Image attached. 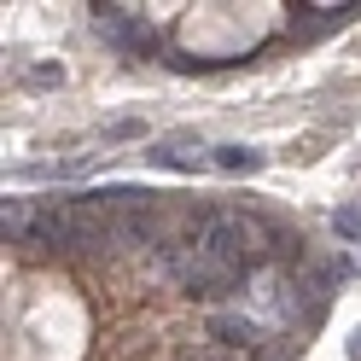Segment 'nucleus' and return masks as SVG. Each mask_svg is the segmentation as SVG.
I'll list each match as a JSON object with an SVG mask.
<instances>
[{"instance_id":"6","label":"nucleus","mask_w":361,"mask_h":361,"mask_svg":"<svg viewBox=\"0 0 361 361\" xmlns=\"http://www.w3.org/2000/svg\"><path fill=\"white\" fill-rule=\"evenodd\" d=\"M187 146H192L187 134H175V140H157L146 157H152V164H164V169H204L210 157H204V152H187Z\"/></svg>"},{"instance_id":"5","label":"nucleus","mask_w":361,"mask_h":361,"mask_svg":"<svg viewBox=\"0 0 361 361\" xmlns=\"http://www.w3.org/2000/svg\"><path fill=\"white\" fill-rule=\"evenodd\" d=\"M350 12H361V6H298V18H291V35L298 41H309V35H326V30H338Z\"/></svg>"},{"instance_id":"14","label":"nucleus","mask_w":361,"mask_h":361,"mask_svg":"<svg viewBox=\"0 0 361 361\" xmlns=\"http://www.w3.org/2000/svg\"><path fill=\"white\" fill-rule=\"evenodd\" d=\"M350 361H361V332H355V338H350Z\"/></svg>"},{"instance_id":"13","label":"nucleus","mask_w":361,"mask_h":361,"mask_svg":"<svg viewBox=\"0 0 361 361\" xmlns=\"http://www.w3.org/2000/svg\"><path fill=\"white\" fill-rule=\"evenodd\" d=\"M257 361H291V344H262Z\"/></svg>"},{"instance_id":"12","label":"nucleus","mask_w":361,"mask_h":361,"mask_svg":"<svg viewBox=\"0 0 361 361\" xmlns=\"http://www.w3.org/2000/svg\"><path fill=\"white\" fill-rule=\"evenodd\" d=\"M128 134H140V123H134V117H123V123H111V128H105V140H128Z\"/></svg>"},{"instance_id":"11","label":"nucleus","mask_w":361,"mask_h":361,"mask_svg":"<svg viewBox=\"0 0 361 361\" xmlns=\"http://www.w3.org/2000/svg\"><path fill=\"white\" fill-rule=\"evenodd\" d=\"M175 361H233V355L221 350V344H192V350H180Z\"/></svg>"},{"instance_id":"2","label":"nucleus","mask_w":361,"mask_h":361,"mask_svg":"<svg viewBox=\"0 0 361 361\" xmlns=\"http://www.w3.org/2000/svg\"><path fill=\"white\" fill-rule=\"evenodd\" d=\"M94 12H99V35L117 53H157V30L140 12H128V6H94Z\"/></svg>"},{"instance_id":"4","label":"nucleus","mask_w":361,"mask_h":361,"mask_svg":"<svg viewBox=\"0 0 361 361\" xmlns=\"http://www.w3.org/2000/svg\"><path fill=\"white\" fill-rule=\"evenodd\" d=\"M210 338H216L221 350H262V326L251 321V314H216Z\"/></svg>"},{"instance_id":"7","label":"nucleus","mask_w":361,"mask_h":361,"mask_svg":"<svg viewBox=\"0 0 361 361\" xmlns=\"http://www.w3.org/2000/svg\"><path fill=\"white\" fill-rule=\"evenodd\" d=\"M210 164H216V169H228V175H257L268 157H262L257 146H216V152H210Z\"/></svg>"},{"instance_id":"10","label":"nucleus","mask_w":361,"mask_h":361,"mask_svg":"<svg viewBox=\"0 0 361 361\" xmlns=\"http://www.w3.org/2000/svg\"><path fill=\"white\" fill-rule=\"evenodd\" d=\"M24 82H30V87H59V82H64V71H59V64H30Z\"/></svg>"},{"instance_id":"8","label":"nucleus","mask_w":361,"mask_h":361,"mask_svg":"<svg viewBox=\"0 0 361 361\" xmlns=\"http://www.w3.org/2000/svg\"><path fill=\"white\" fill-rule=\"evenodd\" d=\"M30 228H35L30 198H6V204H0V233H6V245L12 239H30Z\"/></svg>"},{"instance_id":"9","label":"nucleus","mask_w":361,"mask_h":361,"mask_svg":"<svg viewBox=\"0 0 361 361\" xmlns=\"http://www.w3.org/2000/svg\"><path fill=\"white\" fill-rule=\"evenodd\" d=\"M332 228H338V239H350V245H361V204H350V210H338V216H332Z\"/></svg>"},{"instance_id":"3","label":"nucleus","mask_w":361,"mask_h":361,"mask_svg":"<svg viewBox=\"0 0 361 361\" xmlns=\"http://www.w3.org/2000/svg\"><path fill=\"white\" fill-rule=\"evenodd\" d=\"M30 239H35V245H76V210H71V198L41 210L35 228H30Z\"/></svg>"},{"instance_id":"1","label":"nucleus","mask_w":361,"mask_h":361,"mask_svg":"<svg viewBox=\"0 0 361 361\" xmlns=\"http://www.w3.org/2000/svg\"><path fill=\"white\" fill-rule=\"evenodd\" d=\"M245 286V268H233V262H221V257H210V251H192V262H187V274H180V291L187 298H228V291H239Z\"/></svg>"}]
</instances>
